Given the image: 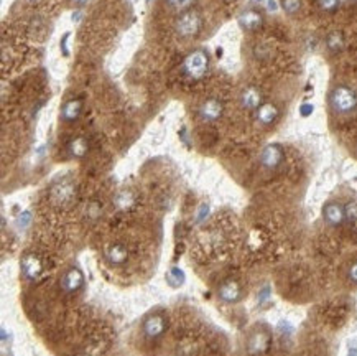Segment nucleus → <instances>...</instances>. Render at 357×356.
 <instances>
[{
    "mask_svg": "<svg viewBox=\"0 0 357 356\" xmlns=\"http://www.w3.org/2000/svg\"><path fill=\"white\" fill-rule=\"evenodd\" d=\"M268 346H270V336H268L265 331H259V333H253L249 340V353L257 356V354H262L265 353L268 350Z\"/></svg>",
    "mask_w": 357,
    "mask_h": 356,
    "instance_id": "nucleus-12",
    "label": "nucleus"
},
{
    "mask_svg": "<svg viewBox=\"0 0 357 356\" xmlns=\"http://www.w3.org/2000/svg\"><path fill=\"white\" fill-rule=\"evenodd\" d=\"M83 110V102L79 99H69L65 102V106L61 109V117L65 122H74L77 121V117L81 116Z\"/></svg>",
    "mask_w": 357,
    "mask_h": 356,
    "instance_id": "nucleus-14",
    "label": "nucleus"
},
{
    "mask_svg": "<svg viewBox=\"0 0 357 356\" xmlns=\"http://www.w3.org/2000/svg\"><path fill=\"white\" fill-rule=\"evenodd\" d=\"M326 46L334 53L339 51V50H343V46H344L343 35H341L339 31H332V33H329V36L326 38Z\"/></svg>",
    "mask_w": 357,
    "mask_h": 356,
    "instance_id": "nucleus-18",
    "label": "nucleus"
},
{
    "mask_svg": "<svg viewBox=\"0 0 357 356\" xmlns=\"http://www.w3.org/2000/svg\"><path fill=\"white\" fill-rule=\"evenodd\" d=\"M42 271H43L42 260L35 254H27L22 259V272L27 279H36V277L42 274Z\"/></svg>",
    "mask_w": 357,
    "mask_h": 356,
    "instance_id": "nucleus-11",
    "label": "nucleus"
},
{
    "mask_svg": "<svg viewBox=\"0 0 357 356\" xmlns=\"http://www.w3.org/2000/svg\"><path fill=\"white\" fill-rule=\"evenodd\" d=\"M89 211L92 213V218H96V216H97V213H101V204L92 203L91 207H89Z\"/></svg>",
    "mask_w": 357,
    "mask_h": 356,
    "instance_id": "nucleus-26",
    "label": "nucleus"
},
{
    "mask_svg": "<svg viewBox=\"0 0 357 356\" xmlns=\"http://www.w3.org/2000/svg\"><path fill=\"white\" fill-rule=\"evenodd\" d=\"M285 158L283 148L279 144H270L267 145L260 154V163L262 167H265L267 170H273L276 167H280L282 162Z\"/></svg>",
    "mask_w": 357,
    "mask_h": 356,
    "instance_id": "nucleus-4",
    "label": "nucleus"
},
{
    "mask_svg": "<svg viewBox=\"0 0 357 356\" xmlns=\"http://www.w3.org/2000/svg\"><path fill=\"white\" fill-rule=\"evenodd\" d=\"M323 218L329 226H341L346 221V211L344 207H341L339 203L331 201L326 203L323 208Z\"/></svg>",
    "mask_w": 357,
    "mask_h": 356,
    "instance_id": "nucleus-6",
    "label": "nucleus"
},
{
    "mask_svg": "<svg viewBox=\"0 0 357 356\" xmlns=\"http://www.w3.org/2000/svg\"><path fill=\"white\" fill-rule=\"evenodd\" d=\"M239 23H241L242 28L249 30V31L250 30H257L262 25V15L259 12L247 10L239 17Z\"/></svg>",
    "mask_w": 357,
    "mask_h": 356,
    "instance_id": "nucleus-16",
    "label": "nucleus"
},
{
    "mask_svg": "<svg viewBox=\"0 0 357 356\" xmlns=\"http://www.w3.org/2000/svg\"><path fill=\"white\" fill-rule=\"evenodd\" d=\"M87 150H89V144H87V140L84 137H74L68 144V152L71 157L83 158L87 154Z\"/></svg>",
    "mask_w": 357,
    "mask_h": 356,
    "instance_id": "nucleus-17",
    "label": "nucleus"
},
{
    "mask_svg": "<svg viewBox=\"0 0 357 356\" xmlns=\"http://www.w3.org/2000/svg\"><path fill=\"white\" fill-rule=\"evenodd\" d=\"M68 38H69V33L63 36V42H61V48H63V51H65V54H68Z\"/></svg>",
    "mask_w": 357,
    "mask_h": 356,
    "instance_id": "nucleus-27",
    "label": "nucleus"
},
{
    "mask_svg": "<svg viewBox=\"0 0 357 356\" xmlns=\"http://www.w3.org/2000/svg\"><path fill=\"white\" fill-rule=\"evenodd\" d=\"M132 203H133V196L130 192H121L115 198V204L121 210H129L132 207Z\"/></svg>",
    "mask_w": 357,
    "mask_h": 356,
    "instance_id": "nucleus-19",
    "label": "nucleus"
},
{
    "mask_svg": "<svg viewBox=\"0 0 357 356\" xmlns=\"http://www.w3.org/2000/svg\"><path fill=\"white\" fill-rule=\"evenodd\" d=\"M344 211H346V219L347 221H351V223L357 221V203L355 201H349L344 207Z\"/></svg>",
    "mask_w": 357,
    "mask_h": 356,
    "instance_id": "nucleus-21",
    "label": "nucleus"
},
{
    "mask_svg": "<svg viewBox=\"0 0 357 356\" xmlns=\"http://www.w3.org/2000/svg\"><path fill=\"white\" fill-rule=\"evenodd\" d=\"M71 2H74V4H77V5H84V4L89 2V0H71Z\"/></svg>",
    "mask_w": 357,
    "mask_h": 356,
    "instance_id": "nucleus-29",
    "label": "nucleus"
},
{
    "mask_svg": "<svg viewBox=\"0 0 357 356\" xmlns=\"http://www.w3.org/2000/svg\"><path fill=\"white\" fill-rule=\"evenodd\" d=\"M329 104L336 114H352L357 109V94L347 86H336L329 94Z\"/></svg>",
    "mask_w": 357,
    "mask_h": 356,
    "instance_id": "nucleus-2",
    "label": "nucleus"
},
{
    "mask_svg": "<svg viewBox=\"0 0 357 356\" xmlns=\"http://www.w3.org/2000/svg\"><path fill=\"white\" fill-rule=\"evenodd\" d=\"M241 106L247 110H257L262 106V92L253 86L245 88L241 92Z\"/></svg>",
    "mask_w": 357,
    "mask_h": 356,
    "instance_id": "nucleus-9",
    "label": "nucleus"
},
{
    "mask_svg": "<svg viewBox=\"0 0 357 356\" xmlns=\"http://www.w3.org/2000/svg\"><path fill=\"white\" fill-rule=\"evenodd\" d=\"M203 28L201 15L194 10L181 12L180 17L174 20V30L181 38H194Z\"/></svg>",
    "mask_w": 357,
    "mask_h": 356,
    "instance_id": "nucleus-3",
    "label": "nucleus"
},
{
    "mask_svg": "<svg viewBox=\"0 0 357 356\" xmlns=\"http://www.w3.org/2000/svg\"><path fill=\"white\" fill-rule=\"evenodd\" d=\"M31 2H35V0H31Z\"/></svg>",
    "mask_w": 357,
    "mask_h": 356,
    "instance_id": "nucleus-30",
    "label": "nucleus"
},
{
    "mask_svg": "<svg viewBox=\"0 0 357 356\" xmlns=\"http://www.w3.org/2000/svg\"><path fill=\"white\" fill-rule=\"evenodd\" d=\"M209 69V57L203 48L193 50L191 53H188L183 63H181V71L188 79H193V81H200L206 76Z\"/></svg>",
    "mask_w": 357,
    "mask_h": 356,
    "instance_id": "nucleus-1",
    "label": "nucleus"
},
{
    "mask_svg": "<svg viewBox=\"0 0 357 356\" xmlns=\"http://www.w3.org/2000/svg\"><path fill=\"white\" fill-rule=\"evenodd\" d=\"M318 2L324 12H334L338 9L339 0H318Z\"/></svg>",
    "mask_w": 357,
    "mask_h": 356,
    "instance_id": "nucleus-23",
    "label": "nucleus"
},
{
    "mask_svg": "<svg viewBox=\"0 0 357 356\" xmlns=\"http://www.w3.org/2000/svg\"><path fill=\"white\" fill-rule=\"evenodd\" d=\"M282 7L287 13H296L301 7L300 0H282Z\"/></svg>",
    "mask_w": 357,
    "mask_h": 356,
    "instance_id": "nucleus-22",
    "label": "nucleus"
},
{
    "mask_svg": "<svg viewBox=\"0 0 357 356\" xmlns=\"http://www.w3.org/2000/svg\"><path fill=\"white\" fill-rule=\"evenodd\" d=\"M222 113H224V107H222V102L219 99L209 98L201 102L200 109H197V114L203 119L204 122H214L221 119Z\"/></svg>",
    "mask_w": 357,
    "mask_h": 356,
    "instance_id": "nucleus-5",
    "label": "nucleus"
},
{
    "mask_svg": "<svg viewBox=\"0 0 357 356\" xmlns=\"http://www.w3.org/2000/svg\"><path fill=\"white\" fill-rule=\"evenodd\" d=\"M173 10H178V12H186L189 10V7L194 4V0H166Z\"/></svg>",
    "mask_w": 357,
    "mask_h": 356,
    "instance_id": "nucleus-20",
    "label": "nucleus"
},
{
    "mask_svg": "<svg viewBox=\"0 0 357 356\" xmlns=\"http://www.w3.org/2000/svg\"><path fill=\"white\" fill-rule=\"evenodd\" d=\"M165 327H166V323H165L163 316L152 315V316H148L144 323V333L148 338H158L165 333Z\"/></svg>",
    "mask_w": 357,
    "mask_h": 356,
    "instance_id": "nucleus-10",
    "label": "nucleus"
},
{
    "mask_svg": "<svg viewBox=\"0 0 357 356\" xmlns=\"http://www.w3.org/2000/svg\"><path fill=\"white\" fill-rule=\"evenodd\" d=\"M219 297L224 300V302H237L242 297V290L239 287V284L234 280H227L219 287Z\"/></svg>",
    "mask_w": 357,
    "mask_h": 356,
    "instance_id": "nucleus-13",
    "label": "nucleus"
},
{
    "mask_svg": "<svg viewBox=\"0 0 357 356\" xmlns=\"http://www.w3.org/2000/svg\"><path fill=\"white\" fill-rule=\"evenodd\" d=\"M349 279H351L352 282H355V284H357V263H355V264H352V267L349 269Z\"/></svg>",
    "mask_w": 357,
    "mask_h": 356,
    "instance_id": "nucleus-24",
    "label": "nucleus"
},
{
    "mask_svg": "<svg viewBox=\"0 0 357 356\" xmlns=\"http://www.w3.org/2000/svg\"><path fill=\"white\" fill-rule=\"evenodd\" d=\"M83 286V274L79 269L76 267H71L69 271L65 272V275H63L61 279V287L65 292H68V294H74L76 290H79Z\"/></svg>",
    "mask_w": 357,
    "mask_h": 356,
    "instance_id": "nucleus-7",
    "label": "nucleus"
},
{
    "mask_svg": "<svg viewBox=\"0 0 357 356\" xmlns=\"http://www.w3.org/2000/svg\"><path fill=\"white\" fill-rule=\"evenodd\" d=\"M268 9H270V10H275V9H276V4L273 2V0H268Z\"/></svg>",
    "mask_w": 357,
    "mask_h": 356,
    "instance_id": "nucleus-28",
    "label": "nucleus"
},
{
    "mask_svg": "<svg viewBox=\"0 0 357 356\" xmlns=\"http://www.w3.org/2000/svg\"><path fill=\"white\" fill-rule=\"evenodd\" d=\"M106 256H107V260L110 264L114 266H122L127 257H129V251H127V248L124 246V244H112V246H109L107 251H106Z\"/></svg>",
    "mask_w": 357,
    "mask_h": 356,
    "instance_id": "nucleus-15",
    "label": "nucleus"
},
{
    "mask_svg": "<svg viewBox=\"0 0 357 356\" xmlns=\"http://www.w3.org/2000/svg\"><path fill=\"white\" fill-rule=\"evenodd\" d=\"M279 107H276L275 104H272V102H265V104H262L257 110H255V119L257 122L260 125H272L276 119H279Z\"/></svg>",
    "mask_w": 357,
    "mask_h": 356,
    "instance_id": "nucleus-8",
    "label": "nucleus"
},
{
    "mask_svg": "<svg viewBox=\"0 0 357 356\" xmlns=\"http://www.w3.org/2000/svg\"><path fill=\"white\" fill-rule=\"evenodd\" d=\"M300 113H301V116H309L313 113V106H309V104H305V106H301V109H300Z\"/></svg>",
    "mask_w": 357,
    "mask_h": 356,
    "instance_id": "nucleus-25",
    "label": "nucleus"
}]
</instances>
